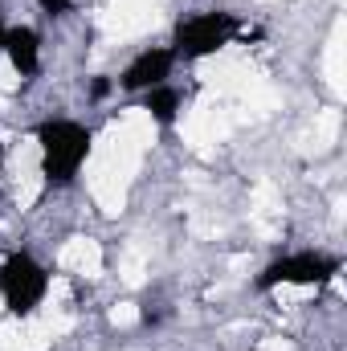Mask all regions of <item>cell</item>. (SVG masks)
I'll use <instances>...</instances> for the list:
<instances>
[{"label": "cell", "mask_w": 347, "mask_h": 351, "mask_svg": "<svg viewBox=\"0 0 347 351\" xmlns=\"http://www.w3.org/2000/svg\"><path fill=\"white\" fill-rule=\"evenodd\" d=\"M37 8L45 16H70L74 12V0H37Z\"/></svg>", "instance_id": "cell-8"}, {"label": "cell", "mask_w": 347, "mask_h": 351, "mask_svg": "<svg viewBox=\"0 0 347 351\" xmlns=\"http://www.w3.org/2000/svg\"><path fill=\"white\" fill-rule=\"evenodd\" d=\"M246 351H258V348H246Z\"/></svg>", "instance_id": "cell-12"}, {"label": "cell", "mask_w": 347, "mask_h": 351, "mask_svg": "<svg viewBox=\"0 0 347 351\" xmlns=\"http://www.w3.org/2000/svg\"><path fill=\"white\" fill-rule=\"evenodd\" d=\"M4 37H8V25L0 21V53H4Z\"/></svg>", "instance_id": "cell-10"}, {"label": "cell", "mask_w": 347, "mask_h": 351, "mask_svg": "<svg viewBox=\"0 0 347 351\" xmlns=\"http://www.w3.org/2000/svg\"><path fill=\"white\" fill-rule=\"evenodd\" d=\"M49 294V269L37 262L33 254L16 250L8 254L0 265V298H4V311L12 319H29Z\"/></svg>", "instance_id": "cell-3"}, {"label": "cell", "mask_w": 347, "mask_h": 351, "mask_svg": "<svg viewBox=\"0 0 347 351\" xmlns=\"http://www.w3.org/2000/svg\"><path fill=\"white\" fill-rule=\"evenodd\" d=\"M241 37V21L237 12L225 8H200L180 16L172 29V53L176 62H204L213 53H221L225 45H233Z\"/></svg>", "instance_id": "cell-2"}, {"label": "cell", "mask_w": 347, "mask_h": 351, "mask_svg": "<svg viewBox=\"0 0 347 351\" xmlns=\"http://www.w3.org/2000/svg\"><path fill=\"white\" fill-rule=\"evenodd\" d=\"M4 58L12 62V70L21 78H37V70H41V33L29 29V25H8Z\"/></svg>", "instance_id": "cell-6"}, {"label": "cell", "mask_w": 347, "mask_h": 351, "mask_svg": "<svg viewBox=\"0 0 347 351\" xmlns=\"http://www.w3.org/2000/svg\"><path fill=\"white\" fill-rule=\"evenodd\" d=\"M110 86H115L110 78H94V82H90V98H106V94H110Z\"/></svg>", "instance_id": "cell-9"}, {"label": "cell", "mask_w": 347, "mask_h": 351, "mask_svg": "<svg viewBox=\"0 0 347 351\" xmlns=\"http://www.w3.org/2000/svg\"><path fill=\"white\" fill-rule=\"evenodd\" d=\"M0 180H4V143H0Z\"/></svg>", "instance_id": "cell-11"}, {"label": "cell", "mask_w": 347, "mask_h": 351, "mask_svg": "<svg viewBox=\"0 0 347 351\" xmlns=\"http://www.w3.org/2000/svg\"><path fill=\"white\" fill-rule=\"evenodd\" d=\"M33 135L41 152V180L49 188H70L94 152V131L78 119H45Z\"/></svg>", "instance_id": "cell-1"}, {"label": "cell", "mask_w": 347, "mask_h": 351, "mask_svg": "<svg viewBox=\"0 0 347 351\" xmlns=\"http://www.w3.org/2000/svg\"><path fill=\"white\" fill-rule=\"evenodd\" d=\"M344 269V258L335 254H323V250H298V254H282L258 274L261 294L265 290H278V286H327L335 274Z\"/></svg>", "instance_id": "cell-4"}, {"label": "cell", "mask_w": 347, "mask_h": 351, "mask_svg": "<svg viewBox=\"0 0 347 351\" xmlns=\"http://www.w3.org/2000/svg\"><path fill=\"white\" fill-rule=\"evenodd\" d=\"M143 110L160 123V127H172L176 123V114H180V90L176 86H152V90H143Z\"/></svg>", "instance_id": "cell-7"}, {"label": "cell", "mask_w": 347, "mask_h": 351, "mask_svg": "<svg viewBox=\"0 0 347 351\" xmlns=\"http://www.w3.org/2000/svg\"><path fill=\"white\" fill-rule=\"evenodd\" d=\"M172 70H176L172 45H147V49H139L123 66V74L115 78V86L127 90V94H143V90H152V86H164L172 78Z\"/></svg>", "instance_id": "cell-5"}]
</instances>
